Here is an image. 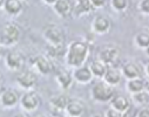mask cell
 Returning a JSON list of instances; mask_svg holds the SVG:
<instances>
[{
  "instance_id": "ffe728a7",
  "label": "cell",
  "mask_w": 149,
  "mask_h": 117,
  "mask_svg": "<svg viewBox=\"0 0 149 117\" xmlns=\"http://www.w3.org/2000/svg\"><path fill=\"white\" fill-rule=\"evenodd\" d=\"M109 103L110 108L118 110L119 112H123L130 105V101L123 95H114V97L109 101Z\"/></svg>"
},
{
  "instance_id": "1f68e13d",
  "label": "cell",
  "mask_w": 149,
  "mask_h": 117,
  "mask_svg": "<svg viewBox=\"0 0 149 117\" xmlns=\"http://www.w3.org/2000/svg\"><path fill=\"white\" fill-rule=\"evenodd\" d=\"M42 1H44L45 4H47V5H51V6H53V5L56 3V0H42Z\"/></svg>"
},
{
  "instance_id": "ac0fdd59",
  "label": "cell",
  "mask_w": 149,
  "mask_h": 117,
  "mask_svg": "<svg viewBox=\"0 0 149 117\" xmlns=\"http://www.w3.org/2000/svg\"><path fill=\"white\" fill-rule=\"evenodd\" d=\"M93 11L92 5L89 4V0H75L73 4V15L81 17L85 14H88Z\"/></svg>"
},
{
  "instance_id": "d6a6232c",
  "label": "cell",
  "mask_w": 149,
  "mask_h": 117,
  "mask_svg": "<svg viewBox=\"0 0 149 117\" xmlns=\"http://www.w3.org/2000/svg\"><path fill=\"white\" fill-rule=\"evenodd\" d=\"M14 117H27L26 115H24V114H17Z\"/></svg>"
},
{
  "instance_id": "603a6c76",
  "label": "cell",
  "mask_w": 149,
  "mask_h": 117,
  "mask_svg": "<svg viewBox=\"0 0 149 117\" xmlns=\"http://www.w3.org/2000/svg\"><path fill=\"white\" fill-rule=\"evenodd\" d=\"M88 68H89V70H91L92 75H93V77L102 79L108 67H107L104 63H102L100 60H94V61H92V62L89 63Z\"/></svg>"
},
{
  "instance_id": "7402d4cb",
  "label": "cell",
  "mask_w": 149,
  "mask_h": 117,
  "mask_svg": "<svg viewBox=\"0 0 149 117\" xmlns=\"http://www.w3.org/2000/svg\"><path fill=\"white\" fill-rule=\"evenodd\" d=\"M56 82L59 84V87L61 89H69L73 84V77H72V74L67 70H60L56 75Z\"/></svg>"
},
{
  "instance_id": "83f0119b",
  "label": "cell",
  "mask_w": 149,
  "mask_h": 117,
  "mask_svg": "<svg viewBox=\"0 0 149 117\" xmlns=\"http://www.w3.org/2000/svg\"><path fill=\"white\" fill-rule=\"evenodd\" d=\"M139 11L144 15L149 14V0H141L139 3Z\"/></svg>"
},
{
  "instance_id": "7c38bea8",
  "label": "cell",
  "mask_w": 149,
  "mask_h": 117,
  "mask_svg": "<svg viewBox=\"0 0 149 117\" xmlns=\"http://www.w3.org/2000/svg\"><path fill=\"white\" fill-rule=\"evenodd\" d=\"M70 74L73 77V81H77L80 84H87L93 80V75H92L88 66H86V64L74 68L73 73H70Z\"/></svg>"
},
{
  "instance_id": "5bb4252c",
  "label": "cell",
  "mask_w": 149,
  "mask_h": 117,
  "mask_svg": "<svg viewBox=\"0 0 149 117\" xmlns=\"http://www.w3.org/2000/svg\"><path fill=\"white\" fill-rule=\"evenodd\" d=\"M33 67H34V69L38 71L40 75H44V76L49 75L52 73V70H53V63H52V61L48 57L44 56V55H39V56L34 57V60H33Z\"/></svg>"
},
{
  "instance_id": "d590c367",
  "label": "cell",
  "mask_w": 149,
  "mask_h": 117,
  "mask_svg": "<svg viewBox=\"0 0 149 117\" xmlns=\"http://www.w3.org/2000/svg\"><path fill=\"white\" fill-rule=\"evenodd\" d=\"M1 56H3V47L0 45V59H1Z\"/></svg>"
},
{
  "instance_id": "ba28073f",
  "label": "cell",
  "mask_w": 149,
  "mask_h": 117,
  "mask_svg": "<svg viewBox=\"0 0 149 117\" xmlns=\"http://www.w3.org/2000/svg\"><path fill=\"white\" fill-rule=\"evenodd\" d=\"M5 64L12 71H20L25 64V57L19 52H8L5 57Z\"/></svg>"
},
{
  "instance_id": "4dcf8cb0",
  "label": "cell",
  "mask_w": 149,
  "mask_h": 117,
  "mask_svg": "<svg viewBox=\"0 0 149 117\" xmlns=\"http://www.w3.org/2000/svg\"><path fill=\"white\" fill-rule=\"evenodd\" d=\"M136 117H149V109L148 108H142V109L137 110Z\"/></svg>"
},
{
  "instance_id": "cb8c5ba5",
  "label": "cell",
  "mask_w": 149,
  "mask_h": 117,
  "mask_svg": "<svg viewBox=\"0 0 149 117\" xmlns=\"http://www.w3.org/2000/svg\"><path fill=\"white\" fill-rule=\"evenodd\" d=\"M134 44L140 49H148L149 47V35L146 32L137 33L134 36Z\"/></svg>"
},
{
  "instance_id": "e575fe53",
  "label": "cell",
  "mask_w": 149,
  "mask_h": 117,
  "mask_svg": "<svg viewBox=\"0 0 149 117\" xmlns=\"http://www.w3.org/2000/svg\"><path fill=\"white\" fill-rule=\"evenodd\" d=\"M35 117H48V116H47V115H45V114H40V115L35 116Z\"/></svg>"
},
{
  "instance_id": "e0dca14e",
  "label": "cell",
  "mask_w": 149,
  "mask_h": 117,
  "mask_svg": "<svg viewBox=\"0 0 149 117\" xmlns=\"http://www.w3.org/2000/svg\"><path fill=\"white\" fill-rule=\"evenodd\" d=\"M67 102H68V97H67L66 95H62V94L53 95V96L51 97V100H49L51 110H52L54 114L65 111V108H66Z\"/></svg>"
},
{
  "instance_id": "9c48e42d",
  "label": "cell",
  "mask_w": 149,
  "mask_h": 117,
  "mask_svg": "<svg viewBox=\"0 0 149 117\" xmlns=\"http://www.w3.org/2000/svg\"><path fill=\"white\" fill-rule=\"evenodd\" d=\"M121 74L127 80H133V79H140L143 77V67L140 66L137 62L130 61L123 64Z\"/></svg>"
},
{
  "instance_id": "d6986e66",
  "label": "cell",
  "mask_w": 149,
  "mask_h": 117,
  "mask_svg": "<svg viewBox=\"0 0 149 117\" xmlns=\"http://www.w3.org/2000/svg\"><path fill=\"white\" fill-rule=\"evenodd\" d=\"M3 8L8 15L15 17L22 12L24 5H22V1H20V0H5Z\"/></svg>"
},
{
  "instance_id": "f35d334b",
  "label": "cell",
  "mask_w": 149,
  "mask_h": 117,
  "mask_svg": "<svg viewBox=\"0 0 149 117\" xmlns=\"http://www.w3.org/2000/svg\"><path fill=\"white\" fill-rule=\"evenodd\" d=\"M56 117H61V116H56Z\"/></svg>"
},
{
  "instance_id": "ab89813d",
  "label": "cell",
  "mask_w": 149,
  "mask_h": 117,
  "mask_svg": "<svg viewBox=\"0 0 149 117\" xmlns=\"http://www.w3.org/2000/svg\"><path fill=\"white\" fill-rule=\"evenodd\" d=\"M20 1H24V0H20Z\"/></svg>"
},
{
  "instance_id": "4316f807",
  "label": "cell",
  "mask_w": 149,
  "mask_h": 117,
  "mask_svg": "<svg viewBox=\"0 0 149 117\" xmlns=\"http://www.w3.org/2000/svg\"><path fill=\"white\" fill-rule=\"evenodd\" d=\"M136 115H137V109L132 104L123 112H121V117H136Z\"/></svg>"
},
{
  "instance_id": "30bf717a",
  "label": "cell",
  "mask_w": 149,
  "mask_h": 117,
  "mask_svg": "<svg viewBox=\"0 0 149 117\" xmlns=\"http://www.w3.org/2000/svg\"><path fill=\"white\" fill-rule=\"evenodd\" d=\"M86 111V105L81 100H68L65 112L67 117H82Z\"/></svg>"
},
{
  "instance_id": "277c9868",
  "label": "cell",
  "mask_w": 149,
  "mask_h": 117,
  "mask_svg": "<svg viewBox=\"0 0 149 117\" xmlns=\"http://www.w3.org/2000/svg\"><path fill=\"white\" fill-rule=\"evenodd\" d=\"M91 95L94 101L100 102V103H107L114 97L115 90L113 87L108 86L103 81H100L93 86L91 90Z\"/></svg>"
},
{
  "instance_id": "836d02e7",
  "label": "cell",
  "mask_w": 149,
  "mask_h": 117,
  "mask_svg": "<svg viewBox=\"0 0 149 117\" xmlns=\"http://www.w3.org/2000/svg\"><path fill=\"white\" fill-rule=\"evenodd\" d=\"M4 4H5V0H0V8H3Z\"/></svg>"
},
{
  "instance_id": "f546056e",
  "label": "cell",
  "mask_w": 149,
  "mask_h": 117,
  "mask_svg": "<svg viewBox=\"0 0 149 117\" xmlns=\"http://www.w3.org/2000/svg\"><path fill=\"white\" fill-rule=\"evenodd\" d=\"M104 117H121V112L113 108H108L104 112Z\"/></svg>"
},
{
  "instance_id": "8992f818",
  "label": "cell",
  "mask_w": 149,
  "mask_h": 117,
  "mask_svg": "<svg viewBox=\"0 0 149 117\" xmlns=\"http://www.w3.org/2000/svg\"><path fill=\"white\" fill-rule=\"evenodd\" d=\"M17 84L24 90H33L38 83V75L33 70H22L17 76Z\"/></svg>"
},
{
  "instance_id": "4fadbf2b",
  "label": "cell",
  "mask_w": 149,
  "mask_h": 117,
  "mask_svg": "<svg viewBox=\"0 0 149 117\" xmlns=\"http://www.w3.org/2000/svg\"><path fill=\"white\" fill-rule=\"evenodd\" d=\"M19 95L14 89H5L0 95V104L5 109H12L19 104Z\"/></svg>"
},
{
  "instance_id": "9a60e30c",
  "label": "cell",
  "mask_w": 149,
  "mask_h": 117,
  "mask_svg": "<svg viewBox=\"0 0 149 117\" xmlns=\"http://www.w3.org/2000/svg\"><path fill=\"white\" fill-rule=\"evenodd\" d=\"M102 79H103L104 83H107L108 86L114 88L121 83V80H122L121 70L115 68V67H108Z\"/></svg>"
},
{
  "instance_id": "3957f363",
  "label": "cell",
  "mask_w": 149,
  "mask_h": 117,
  "mask_svg": "<svg viewBox=\"0 0 149 117\" xmlns=\"http://www.w3.org/2000/svg\"><path fill=\"white\" fill-rule=\"evenodd\" d=\"M20 39V28L12 22L4 25L0 33V45L1 47H12L18 44Z\"/></svg>"
},
{
  "instance_id": "6da1fadb",
  "label": "cell",
  "mask_w": 149,
  "mask_h": 117,
  "mask_svg": "<svg viewBox=\"0 0 149 117\" xmlns=\"http://www.w3.org/2000/svg\"><path fill=\"white\" fill-rule=\"evenodd\" d=\"M89 46L86 41H72L66 49V62L69 67L77 68L84 66L89 56Z\"/></svg>"
},
{
  "instance_id": "52a82bcc",
  "label": "cell",
  "mask_w": 149,
  "mask_h": 117,
  "mask_svg": "<svg viewBox=\"0 0 149 117\" xmlns=\"http://www.w3.org/2000/svg\"><path fill=\"white\" fill-rule=\"evenodd\" d=\"M19 104L21 108L28 112L35 111L40 105V96L34 90H28L22 94V96L19 98Z\"/></svg>"
},
{
  "instance_id": "74e56055",
  "label": "cell",
  "mask_w": 149,
  "mask_h": 117,
  "mask_svg": "<svg viewBox=\"0 0 149 117\" xmlns=\"http://www.w3.org/2000/svg\"><path fill=\"white\" fill-rule=\"evenodd\" d=\"M1 80H3V77H1V75H0V86H1Z\"/></svg>"
},
{
  "instance_id": "8d00e7d4",
  "label": "cell",
  "mask_w": 149,
  "mask_h": 117,
  "mask_svg": "<svg viewBox=\"0 0 149 117\" xmlns=\"http://www.w3.org/2000/svg\"><path fill=\"white\" fill-rule=\"evenodd\" d=\"M92 117H101V115H93Z\"/></svg>"
},
{
  "instance_id": "f1b7e54d",
  "label": "cell",
  "mask_w": 149,
  "mask_h": 117,
  "mask_svg": "<svg viewBox=\"0 0 149 117\" xmlns=\"http://www.w3.org/2000/svg\"><path fill=\"white\" fill-rule=\"evenodd\" d=\"M106 1L107 0H89V4L92 5L93 10H96V8H102L106 5Z\"/></svg>"
},
{
  "instance_id": "484cf974",
  "label": "cell",
  "mask_w": 149,
  "mask_h": 117,
  "mask_svg": "<svg viewBox=\"0 0 149 117\" xmlns=\"http://www.w3.org/2000/svg\"><path fill=\"white\" fill-rule=\"evenodd\" d=\"M129 0H110L111 8L116 12H125L128 7Z\"/></svg>"
},
{
  "instance_id": "44dd1931",
  "label": "cell",
  "mask_w": 149,
  "mask_h": 117,
  "mask_svg": "<svg viewBox=\"0 0 149 117\" xmlns=\"http://www.w3.org/2000/svg\"><path fill=\"white\" fill-rule=\"evenodd\" d=\"M126 88H127V90L133 95V94L140 93V91H142V90H146V89H147V84H146V81L143 80V77H140V79L127 80Z\"/></svg>"
},
{
  "instance_id": "8fae6325",
  "label": "cell",
  "mask_w": 149,
  "mask_h": 117,
  "mask_svg": "<svg viewBox=\"0 0 149 117\" xmlns=\"http://www.w3.org/2000/svg\"><path fill=\"white\" fill-rule=\"evenodd\" d=\"M111 28V22L106 15H97L92 21V30L94 34H107Z\"/></svg>"
},
{
  "instance_id": "5b68a950",
  "label": "cell",
  "mask_w": 149,
  "mask_h": 117,
  "mask_svg": "<svg viewBox=\"0 0 149 117\" xmlns=\"http://www.w3.org/2000/svg\"><path fill=\"white\" fill-rule=\"evenodd\" d=\"M119 57H120V49L116 46L107 45L100 49L97 60H100L107 67H113L114 63L118 62Z\"/></svg>"
},
{
  "instance_id": "7a4b0ae2",
  "label": "cell",
  "mask_w": 149,
  "mask_h": 117,
  "mask_svg": "<svg viewBox=\"0 0 149 117\" xmlns=\"http://www.w3.org/2000/svg\"><path fill=\"white\" fill-rule=\"evenodd\" d=\"M42 35L45 40L48 42V46L51 47H63L65 46V33L63 29L55 25V24H49L45 26L42 30Z\"/></svg>"
},
{
  "instance_id": "2e32d148",
  "label": "cell",
  "mask_w": 149,
  "mask_h": 117,
  "mask_svg": "<svg viewBox=\"0 0 149 117\" xmlns=\"http://www.w3.org/2000/svg\"><path fill=\"white\" fill-rule=\"evenodd\" d=\"M54 12L62 19H66L73 13V1L72 0H56V3L52 6Z\"/></svg>"
},
{
  "instance_id": "d4e9b609",
  "label": "cell",
  "mask_w": 149,
  "mask_h": 117,
  "mask_svg": "<svg viewBox=\"0 0 149 117\" xmlns=\"http://www.w3.org/2000/svg\"><path fill=\"white\" fill-rule=\"evenodd\" d=\"M133 101L139 104V105H144L148 103V98H149V94H148V90H142L140 93H136V94H133Z\"/></svg>"
}]
</instances>
